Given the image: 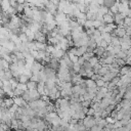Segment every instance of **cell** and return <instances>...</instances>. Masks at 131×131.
I'll return each mask as SVG.
<instances>
[{
    "instance_id": "25",
    "label": "cell",
    "mask_w": 131,
    "mask_h": 131,
    "mask_svg": "<svg viewBox=\"0 0 131 131\" xmlns=\"http://www.w3.org/2000/svg\"><path fill=\"white\" fill-rule=\"evenodd\" d=\"M111 44L113 45V46H120V38L119 37H112V42H111Z\"/></svg>"
},
{
    "instance_id": "38",
    "label": "cell",
    "mask_w": 131,
    "mask_h": 131,
    "mask_svg": "<svg viewBox=\"0 0 131 131\" xmlns=\"http://www.w3.org/2000/svg\"><path fill=\"white\" fill-rule=\"evenodd\" d=\"M36 1H37V0H26V2H27V3H29V5H30V6L34 5V3H35Z\"/></svg>"
},
{
    "instance_id": "8",
    "label": "cell",
    "mask_w": 131,
    "mask_h": 131,
    "mask_svg": "<svg viewBox=\"0 0 131 131\" xmlns=\"http://www.w3.org/2000/svg\"><path fill=\"white\" fill-rule=\"evenodd\" d=\"M103 23L104 24H113L114 21V14L108 10V12L106 14L103 15Z\"/></svg>"
},
{
    "instance_id": "3",
    "label": "cell",
    "mask_w": 131,
    "mask_h": 131,
    "mask_svg": "<svg viewBox=\"0 0 131 131\" xmlns=\"http://www.w3.org/2000/svg\"><path fill=\"white\" fill-rule=\"evenodd\" d=\"M113 33H115V36L122 38L126 35V29L124 28V26H117V28L114 30Z\"/></svg>"
},
{
    "instance_id": "33",
    "label": "cell",
    "mask_w": 131,
    "mask_h": 131,
    "mask_svg": "<svg viewBox=\"0 0 131 131\" xmlns=\"http://www.w3.org/2000/svg\"><path fill=\"white\" fill-rule=\"evenodd\" d=\"M105 120H106V122H107V124H114L117 120L115 119V118H113L112 116H107L106 118H105Z\"/></svg>"
},
{
    "instance_id": "22",
    "label": "cell",
    "mask_w": 131,
    "mask_h": 131,
    "mask_svg": "<svg viewBox=\"0 0 131 131\" xmlns=\"http://www.w3.org/2000/svg\"><path fill=\"white\" fill-rule=\"evenodd\" d=\"M35 43H36V46H37V49L38 50H45L46 47H47V44L46 43L39 42V41H35Z\"/></svg>"
},
{
    "instance_id": "16",
    "label": "cell",
    "mask_w": 131,
    "mask_h": 131,
    "mask_svg": "<svg viewBox=\"0 0 131 131\" xmlns=\"http://www.w3.org/2000/svg\"><path fill=\"white\" fill-rule=\"evenodd\" d=\"M25 33H26V35H27L29 41H35V33H34L33 31H31V30L28 28V30H27Z\"/></svg>"
},
{
    "instance_id": "12",
    "label": "cell",
    "mask_w": 131,
    "mask_h": 131,
    "mask_svg": "<svg viewBox=\"0 0 131 131\" xmlns=\"http://www.w3.org/2000/svg\"><path fill=\"white\" fill-rule=\"evenodd\" d=\"M0 6H1V8L3 9V12H5V11L11 6V4H10V0H2Z\"/></svg>"
},
{
    "instance_id": "31",
    "label": "cell",
    "mask_w": 131,
    "mask_h": 131,
    "mask_svg": "<svg viewBox=\"0 0 131 131\" xmlns=\"http://www.w3.org/2000/svg\"><path fill=\"white\" fill-rule=\"evenodd\" d=\"M16 88H18V89H20V90H23V91H27V90H28L27 84H24V83H18Z\"/></svg>"
},
{
    "instance_id": "15",
    "label": "cell",
    "mask_w": 131,
    "mask_h": 131,
    "mask_svg": "<svg viewBox=\"0 0 131 131\" xmlns=\"http://www.w3.org/2000/svg\"><path fill=\"white\" fill-rule=\"evenodd\" d=\"M112 37L113 36L111 35V33H101V39L106 41L108 44H111V42H112Z\"/></svg>"
},
{
    "instance_id": "40",
    "label": "cell",
    "mask_w": 131,
    "mask_h": 131,
    "mask_svg": "<svg viewBox=\"0 0 131 131\" xmlns=\"http://www.w3.org/2000/svg\"><path fill=\"white\" fill-rule=\"evenodd\" d=\"M16 2L18 4H25L26 3V0H16Z\"/></svg>"
},
{
    "instance_id": "14",
    "label": "cell",
    "mask_w": 131,
    "mask_h": 131,
    "mask_svg": "<svg viewBox=\"0 0 131 131\" xmlns=\"http://www.w3.org/2000/svg\"><path fill=\"white\" fill-rule=\"evenodd\" d=\"M17 81H18V83H24V84H27V83L30 81V78H29L27 75L21 74V75H19V77L17 78Z\"/></svg>"
},
{
    "instance_id": "21",
    "label": "cell",
    "mask_w": 131,
    "mask_h": 131,
    "mask_svg": "<svg viewBox=\"0 0 131 131\" xmlns=\"http://www.w3.org/2000/svg\"><path fill=\"white\" fill-rule=\"evenodd\" d=\"M82 89H83V87L81 85H73V87H72L73 93H76V94H81Z\"/></svg>"
},
{
    "instance_id": "24",
    "label": "cell",
    "mask_w": 131,
    "mask_h": 131,
    "mask_svg": "<svg viewBox=\"0 0 131 131\" xmlns=\"http://www.w3.org/2000/svg\"><path fill=\"white\" fill-rule=\"evenodd\" d=\"M129 71H130V67L122 66V67L120 68V73H119V74H120L121 76H123V75H127Z\"/></svg>"
},
{
    "instance_id": "11",
    "label": "cell",
    "mask_w": 131,
    "mask_h": 131,
    "mask_svg": "<svg viewBox=\"0 0 131 131\" xmlns=\"http://www.w3.org/2000/svg\"><path fill=\"white\" fill-rule=\"evenodd\" d=\"M110 72V69H108V67H107V64H103L99 70H98V72H97V74H99L101 77L102 76H104L105 74H107Z\"/></svg>"
},
{
    "instance_id": "13",
    "label": "cell",
    "mask_w": 131,
    "mask_h": 131,
    "mask_svg": "<svg viewBox=\"0 0 131 131\" xmlns=\"http://www.w3.org/2000/svg\"><path fill=\"white\" fill-rule=\"evenodd\" d=\"M85 84H86V87H87V88H94V87H97L95 81H93V80L90 79V78L85 79Z\"/></svg>"
},
{
    "instance_id": "6",
    "label": "cell",
    "mask_w": 131,
    "mask_h": 131,
    "mask_svg": "<svg viewBox=\"0 0 131 131\" xmlns=\"http://www.w3.org/2000/svg\"><path fill=\"white\" fill-rule=\"evenodd\" d=\"M66 52H67V51H64V50H62V49H56V48H55V50L51 53V57L60 59V58L63 57V55L66 54Z\"/></svg>"
},
{
    "instance_id": "39",
    "label": "cell",
    "mask_w": 131,
    "mask_h": 131,
    "mask_svg": "<svg viewBox=\"0 0 131 131\" xmlns=\"http://www.w3.org/2000/svg\"><path fill=\"white\" fill-rule=\"evenodd\" d=\"M49 1H50L51 3H53L54 5H56V6L59 4V0H49Z\"/></svg>"
},
{
    "instance_id": "43",
    "label": "cell",
    "mask_w": 131,
    "mask_h": 131,
    "mask_svg": "<svg viewBox=\"0 0 131 131\" xmlns=\"http://www.w3.org/2000/svg\"><path fill=\"white\" fill-rule=\"evenodd\" d=\"M1 123H2V121H1V120H0V124H1Z\"/></svg>"
},
{
    "instance_id": "47",
    "label": "cell",
    "mask_w": 131,
    "mask_h": 131,
    "mask_svg": "<svg viewBox=\"0 0 131 131\" xmlns=\"http://www.w3.org/2000/svg\"><path fill=\"white\" fill-rule=\"evenodd\" d=\"M130 70H131V67H130Z\"/></svg>"
},
{
    "instance_id": "30",
    "label": "cell",
    "mask_w": 131,
    "mask_h": 131,
    "mask_svg": "<svg viewBox=\"0 0 131 131\" xmlns=\"http://www.w3.org/2000/svg\"><path fill=\"white\" fill-rule=\"evenodd\" d=\"M110 44L106 42V41H104V40H101L99 43H97V46H100V47H102V48H104V49H106V47L108 46Z\"/></svg>"
},
{
    "instance_id": "9",
    "label": "cell",
    "mask_w": 131,
    "mask_h": 131,
    "mask_svg": "<svg viewBox=\"0 0 131 131\" xmlns=\"http://www.w3.org/2000/svg\"><path fill=\"white\" fill-rule=\"evenodd\" d=\"M4 104L7 108H9L11 105L14 104V101H13V97H9V96H5L4 98Z\"/></svg>"
},
{
    "instance_id": "4",
    "label": "cell",
    "mask_w": 131,
    "mask_h": 131,
    "mask_svg": "<svg viewBox=\"0 0 131 131\" xmlns=\"http://www.w3.org/2000/svg\"><path fill=\"white\" fill-rule=\"evenodd\" d=\"M68 18H69L68 15H67L66 13H63V12H58V11H57V13L54 15V19L56 20L57 25L60 24V23H62V21H64V20H67Z\"/></svg>"
},
{
    "instance_id": "42",
    "label": "cell",
    "mask_w": 131,
    "mask_h": 131,
    "mask_svg": "<svg viewBox=\"0 0 131 131\" xmlns=\"http://www.w3.org/2000/svg\"><path fill=\"white\" fill-rule=\"evenodd\" d=\"M130 0H120V2H129Z\"/></svg>"
},
{
    "instance_id": "10",
    "label": "cell",
    "mask_w": 131,
    "mask_h": 131,
    "mask_svg": "<svg viewBox=\"0 0 131 131\" xmlns=\"http://www.w3.org/2000/svg\"><path fill=\"white\" fill-rule=\"evenodd\" d=\"M104 51H105V49H104V48H102V47H100V46H97V47L93 50L94 55H96V56H98V57H101V56H102V54L104 53Z\"/></svg>"
},
{
    "instance_id": "19",
    "label": "cell",
    "mask_w": 131,
    "mask_h": 131,
    "mask_svg": "<svg viewBox=\"0 0 131 131\" xmlns=\"http://www.w3.org/2000/svg\"><path fill=\"white\" fill-rule=\"evenodd\" d=\"M88 61H89V63L91 64V67L93 68L97 62H99V57H98V56H96V55H93L92 57H90V58H89V60H88Z\"/></svg>"
},
{
    "instance_id": "37",
    "label": "cell",
    "mask_w": 131,
    "mask_h": 131,
    "mask_svg": "<svg viewBox=\"0 0 131 131\" xmlns=\"http://www.w3.org/2000/svg\"><path fill=\"white\" fill-rule=\"evenodd\" d=\"M126 35L127 36H131V27H126Z\"/></svg>"
},
{
    "instance_id": "44",
    "label": "cell",
    "mask_w": 131,
    "mask_h": 131,
    "mask_svg": "<svg viewBox=\"0 0 131 131\" xmlns=\"http://www.w3.org/2000/svg\"><path fill=\"white\" fill-rule=\"evenodd\" d=\"M1 1H2V0H0V5H1Z\"/></svg>"
},
{
    "instance_id": "18",
    "label": "cell",
    "mask_w": 131,
    "mask_h": 131,
    "mask_svg": "<svg viewBox=\"0 0 131 131\" xmlns=\"http://www.w3.org/2000/svg\"><path fill=\"white\" fill-rule=\"evenodd\" d=\"M27 86H28V90H34V89H37V86H38V82H34V81H29L27 83Z\"/></svg>"
},
{
    "instance_id": "28",
    "label": "cell",
    "mask_w": 131,
    "mask_h": 131,
    "mask_svg": "<svg viewBox=\"0 0 131 131\" xmlns=\"http://www.w3.org/2000/svg\"><path fill=\"white\" fill-rule=\"evenodd\" d=\"M18 38L20 39L21 42H28V41H29V40H28V37H27V35H26V33H20V34L18 35Z\"/></svg>"
},
{
    "instance_id": "2",
    "label": "cell",
    "mask_w": 131,
    "mask_h": 131,
    "mask_svg": "<svg viewBox=\"0 0 131 131\" xmlns=\"http://www.w3.org/2000/svg\"><path fill=\"white\" fill-rule=\"evenodd\" d=\"M125 17H126V16H125L123 13L118 12V13H116V14L114 15V21H115V24L118 25V26H124V18H125Z\"/></svg>"
},
{
    "instance_id": "5",
    "label": "cell",
    "mask_w": 131,
    "mask_h": 131,
    "mask_svg": "<svg viewBox=\"0 0 131 131\" xmlns=\"http://www.w3.org/2000/svg\"><path fill=\"white\" fill-rule=\"evenodd\" d=\"M13 101L16 105L18 106H21V107H25L28 105V102L23 98V96H14L13 97Z\"/></svg>"
},
{
    "instance_id": "1",
    "label": "cell",
    "mask_w": 131,
    "mask_h": 131,
    "mask_svg": "<svg viewBox=\"0 0 131 131\" xmlns=\"http://www.w3.org/2000/svg\"><path fill=\"white\" fill-rule=\"evenodd\" d=\"M83 124L87 129H90L94 125H96V119L93 116H86L83 119Z\"/></svg>"
},
{
    "instance_id": "36",
    "label": "cell",
    "mask_w": 131,
    "mask_h": 131,
    "mask_svg": "<svg viewBox=\"0 0 131 131\" xmlns=\"http://www.w3.org/2000/svg\"><path fill=\"white\" fill-rule=\"evenodd\" d=\"M84 62H85V59H84V57H83V56H79V59H78V63H79V64H81V66H83V64H84Z\"/></svg>"
},
{
    "instance_id": "41",
    "label": "cell",
    "mask_w": 131,
    "mask_h": 131,
    "mask_svg": "<svg viewBox=\"0 0 131 131\" xmlns=\"http://www.w3.org/2000/svg\"><path fill=\"white\" fill-rule=\"evenodd\" d=\"M2 86H3V81L0 79V88H2Z\"/></svg>"
},
{
    "instance_id": "34",
    "label": "cell",
    "mask_w": 131,
    "mask_h": 131,
    "mask_svg": "<svg viewBox=\"0 0 131 131\" xmlns=\"http://www.w3.org/2000/svg\"><path fill=\"white\" fill-rule=\"evenodd\" d=\"M94 113H95V110L93 108V107H89L88 108V111H87V113H86V116H93L94 115Z\"/></svg>"
},
{
    "instance_id": "7",
    "label": "cell",
    "mask_w": 131,
    "mask_h": 131,
    "mask_svg": "<svg viewBox=\"0 0 131 131\" xmlns=\"http://www.w3.org/2000/svg\"><path fill=\"white\" fill-rule=\"evenodd\" d=\"M29 95H30L31 101H32V100H37V99H40V98H41V94L38 92L37 89L29 90Z\"/></svg>"
},
{
    "instance_id": "35",
    "label": "cell",
    "mask_w": 131,
    "mask_h": 131,
    "mask_svg": "<svg viewBox=\"0 0 131 131\" xmlns=\"http://www.w3.org/2000/svg\"><path fill=\"white\" fill-rule=\"evenodd\" d=\"M121 127H123V124H122V122L117 120V121L114 123V128H115V129H117V128H121Z\"/></svg>"
},
{
    "instance_id": "17",
    "label": "cell",
    "mask_w": 131,
    "mask_h": 131,
    "mask_svg": "<svg viewBox=\"0 0 131 131\" xmlns=\"http://www.w3.org/2000/svg\"><path fill=\"white\" fill-rule=\"evenodd\" d=\"M85 52H87V46H80L77 48V55L78 56H82Z\"/></svg>"
},
{
    "instance_id": "23",
    "label": "cell",
    "mask_w": 131,
    "mask_h": 131,
    "mask_svg": "<svg viewBox=\"0 0 131 131\" xmlns=\"http://www.w3.org/2000/svg\"><path fill=\"white\" fill-rule=\"evenodd\" d=\"M68 53V55H69V58H70V60L73 62V63H76V62H78V59H79V56L78 55H76V54H73V53H71V52H67Z\"/></svg>"
},
{
    "instance_id": "29",
    "label": "cell",
    "mask_w": 131,
    "mask_h": 131,
    "mask_svg": "<svg viewBox=\"0 0 131 131\" xmlns=\"http://www.w3.org/2000/svg\"><path fill=\"white\" fill-rule=\"evenodd\" d=\"M81 68H82V66H81V64H79L78 62H76V63H74V64H73V70H74V72H75V73H79V72H80V70H81Z\"/></svg>"
},
{
    "instance_id": "46",
    "label": "cell",
    "mask_w": 131,
    "mask_h": 131,
    "mask_svg": "<svg viewBox=\"0 0 131 131\" xmlns=\"http://www.w3.org/2000/svg\"><path fill=\"white\" fill-rule=\"evenodd\" d=\"M45 131H48V130H45Z\"/></svg>"
},
{
    "instance_id": "26",
    "label": "cell",
    "mask_w": 131,
    "mask_h": 131,
    "mask_svg": "<svg viewBox=\"0 0 131 131\" xmlns=\"http://www.w3.org/2000/svg\"><path fill=\"white\" fill-rule=\"evenodd\" d=\"M12 77H13V75H12V72H11L10 70H7V71H5L4 80H10Z\"/></svg>"
},
{
    "instance_id": "32",
    "label": "cell",
    "mask_w": 131,
    "mask_h": 131,
    "mask_svg": "<svg viewBox=\"0 0 131 131\" xmlns=\"http://www.w3.org/2000/svg\"><path fill=\"white\" fill-rule=\"evenodd\" d=\"M124 26H126V27H131V17L126 16V17L124 18Z\"/></svg>"
},
{
    "instance_id": "27",
    "label": "cell",
    "mask_w": 131,
    "mask_h": 131,
    "mask_svg": "<svg viewBox=\"0 0 131 131\" xmlns=\"http://www.w3.org/2000/svg\"><path fill=\"white\" fill-rule=\"evenodd\" d=\"M12 90H13L14 96H23V94H24V92H25V91H23V90H20V89H18V88H15V89H12Z\"/></svg>"
},
{
    "instance_id": "45",
    "label": "cell",
    "mask_w": 131,
    "mask_h": 131,
    "mask_svg": "<svg viewBox=\"0 0 131 131\" xmlns=\"http://www.w3.org/2000/svg\"><path fill=\"white\" fill-rule=\"evenodd\" d=\"M8 131H13V130H11V129H10V130H8Z\"/></svg>"
},
{
    "instance_id": "20",
    "label": "cell",
    "mask_w": 131,
    "mask_h": 131,
    "mask_svg": "<svg viewBox=\"0 0 131 131\" xmlns=\"http://www.w3.org/2000/svg\"><path fill=\"white\" fill-rule=\"evenodd\" d=\"M10 129L15 131L18 129V120L17 119H11V125H10Z\"/></svg>"
}]
</instances>
